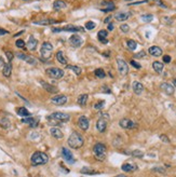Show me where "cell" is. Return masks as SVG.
Returning a JSON list of instances; mask_svg holds the SVG:
<instances>
[{
  "instance_id": "obj_1",
  "label": "cell",
  "mask_w": 176,
  "mask_h": 177,
  "mask_svg": "<svg viewBox=\"0 0 176 177\" xmlns=\"http://www.w3.org/2000/svg\"><path fill=\"white\" fill-rule=\"evenodd\" d=\"M67 142H68L69 147H71L73 149H79V148L83 146L84 140L80 134H78L77 132H73L70 134Z\"/></svg>"
},
{
  "instance_id": "obj_2",
  "label": "cell",
  "mask_w": 176,
  "mask_h": 177,
  "mask_svg": "<svg viewBox=\"0 0 176 177\" xmlns=\"http://www.w3.org/2000/svg\"><path fill=\"white\" fill-rule=\"evenodd\" d=\"M30 161H31V164L34 166L43 165V164L48 163V161H49V157H48V155L44 153V152L36 151V152H34V155H31Z\"/></svg>"
},
{
  "instance_id": "obj_3",
  "label": "cell",
  "mask_w": 176,
  "mask_h": 177,
  "mask_svg": "<svg viewBox=\"0 0 176 177\" xmlns=\"http://www.w3.org/2000/svg\"><path fill=\"white\" fill-rule=\"evenodd\" d=\"M93 153L95 155V158L100 161H103L104 159L106 158V147L104 144L97 143L93 147Z\"/></svg>"
},
{
  "instance_id": "obj_4",
  "label": "cell",
  "mask_w": 176,
  "mask_h": 177,
  "mask_svg": "<svg viewBox=\"0 0 176 177\" xmlns=\"http://www.w3.org/2000/svg\"><path fill=\"white\" fill-rule=\"evenodd\" d=\"M109 120V115L108 113H100V118L96 122V128L100 133H104L107 128V122Z\"/></svg>"
},
{
  "instance_id": "obj_5",
  "label": "cell",
  "mask_w": 176,
  "mask_h": 177,
  "mask_svg": "<svg viewBox=\"0 0 176 177\" xmlns=\"http://www.w3.org/2000/svg\"><path fill=\"white\" fill-rule=\"evenodd\" d=\"M46 75L49 76L50 78L52 79H61L62 77L64 76V70L61 69V68H58V67H51V68H48L46 70Z\"/></svg>"
},
{
  "instance_id": "obj_6",
  "label": "cell",
  "mask_w": 176,
  "mask_h": 177,
  "mask_svg": "<svg viewBox=\"0 0 176 177\" xmlns=\"http://www.w3.org/2000/svg\"><path fill=\"white\" fill-rule=\"evenodd\" d=\"M84 28L80 26H73V25H67L62 28H52L53 33H61V31H70V33H78V31H83Z\"/></svg>"
},
{
  "instance_id": "obj_7",
  "label": "cell",
  "mask_w": 176,
  "mask_h": 177,
  "mask_svg": "<svg viewBox=\"0 0 176 177\" xmlns=\"http://www.w3.org/2000/svg\"><path fill=\"white\" fill-rule=\"evenodd\" d=\"M117 65H118V70L120 75L125 76L129 72V66L126 64V62L122 58H117Z\"/></svg>"
},
{
  "instance_id": "obj_8",
  "label": "cell",
  "mask_w": 176,
  "mask_h": 177,
  "mask_svg": "<svg viewBox=\"0 0 176 177\" xmlns=\"http://www.w3.org/2000/svg\"><path fill=\"white\" fill-rule=\"evenodd\" d=\"M16 56L19 57V60H25L27 64H29V65H36L38 63V60H36L35 57L30 56V55H27L25 53H16Z\"/></svg>"
},
{
  "instance_id": "obj_9",
  "label": "cell",
  "mask_w": 176,
  "mask_h": 177,
  "mask_svg": "<svg viewBox=\"0 0 176 177\" xmlns=\"http://www.w3.org/2000/svg\"><path fill=\"white\" fill-rule=\"evenodd\" d=\"M119 124H120L121 128H125V130H132V128H136V123L133 122L132 120H130V119H126V118H124L122 120H120Z\"/></svg>"
},
{
  "instance_id": "obj_10",
  "label": "cell",
  "mask_w": 176,
  "mask_h": 177,
  "mask_svg": "<svg viewBox=\"0 0 176 177\" xmlns=\"http://www.w3.org/2000/svg\"><path fill=\"white\" fill-rule=\"evenodd\" d=\"M69 43L73 45V48H80L82 43H83V40L80 36L78 35H73L71 37L69 38Z\"/></svg>"
},
{
  "instance_id": "obj_11",
  "label": "cell",
  "mask_w": 176,
  "mask_h": 177,
  "mask_svg": "<svg viewBox=\"0 0 176 177\" xmlns=\"http://www.w3.org/2000/svg\"><path fill=\"white\" fill-rule=\"evenodd\" d=\"M62 155H63V158H64V160H65L66 162L68 163H75V158H73V153L70 152V150L69 149H66L65 147L62 148Z\"/></svg>"
},
{
  "instance_id": "obj_12",
  "label": "cell",
  "mask_w": 176,
  "mask_h": 177,
  "mask_svg": "<svg viewBox=\"0 0 176 177\" xmlns=\"http://www.w3.org/2000/svg\"><path fill=\"white\" fill-rule=\"evenodd\" d=\"M51 116L53 118H55V119L58 121H60V122H67V121H69V119H70V116L64 112H54L52 113Z\"/></svg>"
},
{
  "instance_id": "obj_13",
  "label": "cell",
  "mask_w": 176,
  "mask_h": 177,
  "mask_svg": "<svg viewBox=\"0 0 176 177\" xmlns=\"http://www.w3.org/2000/svg\"><path fill=\"white\" fill-rule=\"evenodd\" d=\"M52 103L55 104V105H58V106H62V105H65L67 103V97L65 95H55L54 97H52Z\"/></svg>"
},
{
  "instance_id": "obj_14",
  "label": "cell",
  "mask_w": 176,
  "mask_h": 177,
  "mask_svg": "<svg viewBox=\"0 0 176 177\" xmlns=\"http://www.w3.org/2000/svg\"><path fill=\"white\" fill-rule=\"evenodd\" d=\"M160 89L164 92L165 94H168V95H173V94H174V87H173L172 84H170V83H168V82L161 83Z\"/></svg>"
},
{
  "instance_id": "obj_15",
  "label": "cell",
  "mask_w": 176,
  "mask_h": 177,
  "mask_svg": "<svg viewBox=\"0 0 176 177\" xmlns=\"http://www.w3.org/2000/svg\"><path fill=\"white\" fill-rule=\"evenodd\" d=\"M78 125L82 131H87L89 128V120L85 116H81L78 119Z\"/></svg>"
},
{
  "instance_id": "obj_16",
  "label": "cell",
  "mask_w": 176,
  "mask_h": 177,
  "mask_svg": "<svg viewBox=\"0 0 176 177\" xmlns=\"http://www.w3.org/2000/svg\"><path fill=\"white\" fill-rule=\"evenodd\" d=\"M58 21L52 19H40V21H35V25H42V26H46V25H52V24H56Z\"/></svg>"
},
{
  "instance_id": "obj_17",
  "label": "cell",
  "mask_w": 176,
  "mask_h": 177,
  "mask_svg": "<svg viewBox=\"0 0 176 177\" xmlns=\"http://www.w3.org/2000/svg\"><path fill=\"white\" fill-rule=\"evenodd\" d=\"M27 49L30 50V51H35V50L37 49V45H38V40L37 39H35L33 36L29 37L28 39V42H27Z\"/></svg>"
},
{
  "instance_id": "obj_18",
  "label": "cell",
  "mask_w": 176,
  "mask_h": 177,
  "mask_svg": "<svg viewBox=\"0 0 176 177\" xmlns=\"http://www.w3.org/2000/svg\"><path fill=\"white\" fill-rule=\"evenodd\" d=\"M132 89H133V92H134L135 94H142L143 91H144V85H143L141 82H138V81H135V82H133V84H132Z\"/></svg>"
},
{
  "instance_id": "obj_19",
  "label": "cell",
  "mask_w": 176,
  "mask_h": 177,
  "mask_svg": "<svg viewBox=\"0 0 176 177\" xmlns=\"http://www.w3.org/2000/svg\"><path fill=\"white\" fill-rule=\"evenodd\" d=\"M131 16L130 12H118L117 14L115 15V19L119 22H123V21H126Z\"/></svg>"
},
{
  "instance_id": "obj_20",
  "label": "cell",
  "mask_w": 176,
  "mask_h": 177,
  "mask_svg": "<svg viewBox=\"0 0 176 177\" xmlns=\"http://www.w3.org/2000/svg\"><path fill=\"white\" fill-rule=\"evenodd\" d=\"M22 122H23V123H26V124H29L31 128H36V126L38 125V120L31 117L23 118V119H22Z\"/></svg>"
},
{
  "instance_id": "obj_21",
  "label": "cell",
  "mask_w": 176,
  "mask_h": 177,
  "mask_svg": "<svg viewBox=\"0 0 176 177\" xmlns=\"http://www.w3.org/2000/svg\"><path fill=\"white\" fill-rule=\"evenodd\" d=\"M41 85L44 87L46 91H48L49 93H53V94H55V93H58V87L52 85V84H49V83H46V82H43V81H41Z\"/></svg>"
},
{
  "instance_id": "obj_22",
  "label": "cell",
  "mask_w": 176,
  "mask_h": 177,
  "mask_svg": "<svg viewBox=\"0 0 176 177\" xmlns=\"http://www.w3.org/2000/svg\"><path fill=\"white\" fill-rule=\"evenodd\" d=\"M148 52H149L150 55L158 57V56H161V54H162V50H161V48H159V47L153 45V47H150L149 50H148Z\"/></svg>"
},
{
  "instance_id": "obj_23",
  "label": "cell",
  "mask_w": 176,
  "mask_h": 177,
  "mask_svg": "<svg viewBox=\"0 0 176 177\" xmlns=\"http://www.w3.org/2000/svg\"><path fill=\"white\" fill-rule=\"evenodd\" d=\"M11 72H12V64L11 62H8V63H6L2 68V74H3L4 77H10L11 76Z\"/></svg>"
},
{
  "instance_id": "obj_24",
  "label": "cell",
  "mask_w": 176,
  "mask_h": 177,
  "mask_svg": "<svg viewBox=\"0 0 176 177\" xmlns=\"http://www.w3.org/2000/svg\"><path fill=\"white\" fill-rule=\"evenodd\" d=\"M103 6H105V8L102 9V11L103 12H110L112 10H115V4L112 1H103L102 2Z\"/></svg>"
},
{
  "instance_id": "obj_25",
  "label": "cell",
  "mask_w": 176,
  "mask_h": 177,
  "mask_svg": "<svg viewBox=\"0 0 176 177\" xmlns=\"http://www.w3.org/2000/svg\"><path fill=\"white\" fill-rule=\"evenodd\" d=\"M50 133L54 138H58V140H61V138H63V136H64L63 135V132L58 128H51Z\"/></svg>"
},
{
  "instance_id": "obj_26",
  "label": "cell",
  "mask_w": 176,
  "mask_h": 177,
  "mask_svg": "<svg viewBox=\"0 0 176 177\" xmlns=\"http://www.w3.org/2000/svg\"><path fill=\"white\" fill-rule=\"evenodd\" d=\"M97 36H98V40H100V42H103V43H107L108 40H107V37H108V33L107 30H100L98 31V34H97Z\"/></svg>"
},
{
  "instance_id": "obj_27",
  "label": "cell",
  "mask_w": 176,
  "mask_h": 177,
  "mask_svg": "<svg viewBox=\"0 0 176 177\" xmlns=\"http://www.w3.org/2000/svg\"><path fill=\"white\" fill-rule=\"evenodd\" d=\"M16 112H17L19 116H21V117L23 118H27L31 116V113L29 112L25 107H19V108H17V109H16Z\"/></svg>"
},
{
  "instance_id": "obj_28",
  "label": "cell",
  "mask_w": 176,
  "mask_h": 177,
  "mask_svg": "<svg viewBox=\"0 0 176 177\" xmlns=\"http://www.w3.org/2000/svg\"><path fill=\"white\" fill-rule=\"evenodd\" d=\"M56 60H58V63L62 65L67 64V60H66V57H65V55H64L63 51H58V52L56 53Z\"/></svg>"
},
{
  "instance_id": "obj_29",
  "label": "cell",
  "mask_w": 176,
  "mask_h": 177,
  "mask_svg": "<svg viewBox=\"0 0 176 177\" xmlns=\"http://www.w3.org/2000/svg\"><path fill=\"white\" fill-rule=\"evenodd\" d=\"M53 8L54 10H62L66 8V3L63 0H55L53 2Z\"/></svg>"
},
{
  "instance_id": "obj_30",
  "label": "cell",
  "mask_w": 176,
  "mask_h": 177,
  "mask_svg": "<svg viewBox=\"0 0 176 177\" xmlns=\"http://www.w3.org/2000/svg\"><path fill=\"white\" fill-rule=\"evenodd\" d=\"M122 170L124 172H133V171L137 170V166L135 164H131V163H124L122 165Z\"/></svg>"
},
{
  "instance_id": "obj_31",
  "label": "cell",
  "mask_w": 176,
  "mask_h": 177,
  "mask_svg": "<svg viewBox=\"0 0 176 177\" xmlns=\"http://www.w3.org/2000/svg\"><path fill=\"white\" fill-rule=\"evenodd\" d=\"M152 68L155 69V71H157L158 74H160L162 70H163V63H161V62H153L152 63Z\"/></svg>"
},
{
  "instance_id": "obj_32",
  "label": "cell",
  "mask_w": 176,
  "mask_h": 177,
  "mask_svg": "<svg viewBox=\"0 0 176 177\" xmlns=\"http://www.w3.org/2000/svg\"><path fill=\"white\" fill-rule=\"evenodd\" d=\"M80 172L82 174H84V175H97V174H98L97 171L91 170V169L88 167V166H85V167H83V169H81Z\"/></svg>"
},
{
  "instance_id": "obj_33",
  "label": "cell",
  "mask_w": 176,
  "mask_h": 177,
  "mask_svg": "<svg viewBox=\"0 0 176 177\" xmlns=\"http://www.w3.org/2000/svg\"><path fill=\"white\" fill-rule=\"evenodd\" d=\"M88 94H81L79 97H78V104L80 106H85V104H87V102H88Z\"/></svg>"
},
{
  "instance_id": "obj_34",
  "label": "cell",
  "mask_w": 176,
  "mask_h": 177,
  "mask_svg": "<svg viewBox=\"0 0 176 177\" xmlns=\"http://www.w3.org/2000/svg\"><path fill=\"white\" fill-rule=\"evenodd\" d=\"M66 68L67 69H70V70H73L77 76L81 75V72H82V69L80 67H78V66H73V65H66Z\"/></svg>"
},
{
  "instance_id": "obj_35",
  "label": "cell",
  "mask_w": 176,
  "mask_h": 177,
  "mask_svg": "<svg viewBox=\"0 0 176 177\" xmlns=\"http://www.w3.org/2000/svg\"><path fill=\"white\" fill-rule=\"evenodd\" d=\"M40 54H41V57L43 60H49L51 57V51H48V50L41 49L40 50Z\"/></svg>"
},
{
  "instance_id": "obj_36",
  "label": "cell",
  "mask_w": 176,
  "mask_h": 177,
  "mask_svg": "<svg viewBox=\"0 0 176 177\" xmlns=\"http://www.w3.org/2000/svg\"><path fill=\"white\" fill-rule=\"evenodd\" d=\"M94 74H95V76L97 78H100V79H103V78L106 77V74H105L104 69H102V68H97V69H95Z\"/></svg>"
},
{
  "instance_id": "obj_37",
  "label": "cell",
  "mask_w": 176,
  "mask_h": 177,
  "mask_svg": "<svg viewBox=\"0 0 176 177\" xmlns=\"http://www.w3.org/2000/svg\"><path fill=\"white\" fill-rule=\"evenodd\" d=\"M141 19H142L144 23H150L153 19V15L152 14H143L141 16Z\"/></svg>"
},
{
  "instance_id": "obj_38",
  "label": "cell",
  "mask_w": 176,
  "mask_h": 177,
  "mask_svg": "<svg viewBox=\"0 0 176 177\" xmlns=\"http://www.w3.org/2000/svg\"><path fill=\"white\" fill-rule=\"evenodd\" d=\"M10 120H9L8 118H2V119H0V125L2 126L3 128H8L10 126Z\"/></svg>"
},
{
  "instance_id": "obj_39",
  "label": "cell",
  "mask_w": 176,
  "mask_h": 177,
  "mask_svg": "<svg viewBox=\"0 0 176 177\" xmlns=\"http://www.w3.org/2000/svg\"><path fill=\"white\" fill-rule=\"evenodd\" d=\"M46 120H48V122H49V124H50V125H58V124H60V123H61L60 121H58L55 118L52 117L51 115L46 117Z\"/></svg>"
},
{
  "instance_id": "obj_40",
  "label": "cell",
  "mask_w": 176,
  "mask_h": 177,
  "mask_svg": "<svg viewBox=\"0 0 176 177\" xmlns=\"http://www.w3.org/2000/svg\"><path fill=\"white\" fill-rule=\"evenodd\" d=\"M126 45H127V48H129L131 51H134V50L137 48V43H136L134 40H127Z\"/></svg>"
},
{
  "instance_id": "obj_41",
  "label": "cell",
  "mask_w": 176,
  "mask_h": 177,
  "mask_svg": "<svg viewBox=\"0 0 176 177\" xmlns=\"http://www.w3.org/2000/svg\"><path fill=\"white\" fill-rule=\"evenodd\" d=\"M41 49L48 50V51H51V52H52V51H53V45L51 44L50 42L46 41V42H43V43H42Z\"/></svg>"
},
{
  "instance_id": "obj_42",
  "label": "cell",
  "mask_w": 176,
  "mask_h": 177,
  "mask_svg": "<svg viewBox=\"0 0 176 177\" xmlns=\"http://www.w3.org/2000/svg\"><path fill=\"white\" fill-rule=\"evenodd\" d=\"M96 24L94 22H92V21H89V22L85 23V26H84V28H87L88 30H93L94 28H95Z\"/></svg>"
},
{
  "instance_id": "obj_43",
  "label": "cell",
  "mask_w": 176,
  "mask_h": 177,
  "mask_svg": "<svg viewBox=\"0 0 176 177\" xmlns=\"http://www.w3.org/2000/svg\"><path fill=\"white\" fill-rule=\"evenodd\" d=\"M15 45L17 47V48H19V49H25L26 47H25V42L22 40V39H19V40H16V42H15Z\"/></svg>"
},
{
  "instance_id": "obj_44",
  "label": "cell",
  "mask_w": 176,
  "mask_h": 177,
  "mask_svg": "<svg viewBox=\"0 0 176 177\" xmlns=\"http://www.w3.org/2000/svg\"><path fill=\"white\" fill-rule=\"evenodd\" d=\"M104 105H105V101H100V102L96 103L95 105H94V108H95L96 110H100V109L103 108Z\"/></svg>"
},
{
  "instance_id": "obj_45",
  "label": "cell",
  "mask_w": 176,
  "mask_h": 177,
  "mask_svg": "<svg viewBox=\"0 0 176 177\" xmlns=\"http://www.w3.org/2000/svg\"><path fill=\"white\" fill-rule=\"evenodd\" d=\"M131 155H133V157H136V158H142L143 155H144V153L139 150H135L133 151V152H131Z\"/></svg>"
},
{
  "instance_id": "obj_46",
  "label": "cell",
  "mask_w": 176,
  "mask_h": 177,
  "mask_svg": "<svg viewBox=\"0 0 176 177\" xmlns=\"http://www.w3.org/2000/svg\"><path fill=\"white\" fill-rule=\"evenodd\" d=\"M120 29H121V31H123V33H129L130 26H129L127 24H122V25L120 26Z\"/></svg>"
},
{
  "instance_id": "obj_47",
  "label": "cell",
  "mask_w": 176,
  "mask_h": 177,
  "mask_svg": "<svg viewBox=\"0 0 176 177\" xmlns=\"http://www.w3.org/2000/svg\"><path fill=\"white\" fill-rule=\"evenodd\" d=\"M153 1H155V3L157 4V6H159V7L164 8V9H166V8H168L164 3H163V1H162V0H153Z\"/></svg>"
},
{
  "instance_id": "obj_48",
  "label": "cell",
  "mask_w": 176,
  "mask_h": 177,
  "mask_svg": "<svg viewBox=\"0 0 176 177\" xmlns=\"http://www.w3.org/2000/svg\"><path fill=\"white\" fill-rule=\"evenodd\" d=\"M145 55H146L145 51H141V52H138L137 54H135L134 57L135 58H143V57H145Z\"/></svg>"
},
{
  "instance_id": "obj_49",
  "label": "cell",
  "mask_w": 176,
  "mask_h": 177,
  "mask_svg": "<svg viewBox=\"0 0 176 177\" xmlns=\"http://www.w3.org/2000/svg\"><path fill=\"white\" fill-rule=\"evenodd\" d=\"M130 63H131V65H132V66H133V67H135V68H136V69H139V68L142 67V66H141V65L138 64L137 62H135L134 60H131V62H130Z\"/></svg>"
},
{
  "instance_id": "obj_50",
  "label": "cell",
  "mask_w": 176,
  "mask_h": 177,
  "mask_svg": "<svg viewBox=\"0 0 176 177\" xmlns=\"http://www.w3.org/2000/svg\"><path fill=\"white\" fill-rule=\"evenodd\" d=\"M6 55H7V57H8V60L9 62H11L12 58H13V53L11 52V51H6Z\"/></svg>"
},
{
  "instance_id": "obj_51",
  "label": "cell",
  "mask_w": 176,
  "mask_h": 177,
  "mask_svg": "<svg viewBox=\"0 0 176 177\" xmlns=\"http://www.w3.org/2000/svg\"><path fill=\"white\" fill-rule=\"evenodd\" d=\"M160 140H162L163 143H166V144L170 143V140H168V137L166 135H160Z\"/></svg>"
},
{
  "instance_id": "obj_52",
  "label": "cell",
  "mask_w": 176,
  "mask_h": 177,
  "mask_svg": "<svg viewBox=\"0 0 176 177\" xmlns=\"http://www.w3.org/2000/svg\"><path fill=\"white\" fill-rule=\"evenodd\" d=\"M148 2V0H142V1H138V2H131L129 3V6H135V4H143V3H146Z\"/></svg>"
},
{
  "instance_id": "obj_53",
  "label": "cell",
  "mask_w": 176,
  "mask_h": 177,
  "mask_svg": "<svg viewBox=\"0 0 176 177\" xmlns=\"http://www.w3.org/2000/svg\"><path fill=\"white\" fill-rule=\"evenodd\" d=\"M171 62V56H168V55H164L163 56V63H170Z\"/></svg>"
},
{
  "instance_id": "obj_54",
  "label": "cell",
  "mask_w": 176,
  "mask_h": 177,
  "mask_svg": "<svg viewBox=\"0 0 176 177\" xmlns=\"http://www.w3.org/2000/svg\"><path fill=\"white\" fill-rule=\"evenodd\" d=\"M9 31L8 30L3 29V28H0V36H3V35H8Z\"/></svg>"
},
{
  "instance_id": "obj_55",
  "label": "cell",
  "mask_w": 176,
  "mask_h": 177,
  "mask_svg": "<svg viewBox=\"0 0 176 177\" xmlns=\"http://www.w3.org/2000/svg\"><path fill=\"white\" fill-rule=\"evenodd\" d=\"M4 64H6V63H4V62H3V60H2V57L0 56V69H2V68H3Z\"/></svg>"
},
{
  "instance_id": "obj_56",
  "label": "cell",
  "mask_w": 176,
  "mask_h": 177,
  "mask_svg": "<svg viewBox=\"0 0 176 177\" xmlns=\"http://www.w3.org/2000/svg\"><path fill=\"white\" fill-rule=\"evenodd\" d=\"M153 171H157V172H161V173H165L164 169H160V167H156V169H153Z\"/></svg>"
},
{
  "instance_id": "obj_57",
  "label": "cell",
  "mask_w": 176,
  "mask_h": 177,
  "mask_svg": "<svg viewBox=\"0 0 176 177\" xmlns=\"http://www.w3.org/2000/svg\"><path fill=\"white\" fill-rule=\"evenodd\" d=\"M114 24H112V23H109V24H108V30H114Z\"/></svg>"
},
{
  "instance_id": "obj_58",
  "label": "cell",
  "mask_w": 176,
  "mask_h": 177,
  "mask_svg": "<svg viewBox=\"0 0 176 177\" xmlns=\"http://www.w3.org/2000/svg\"><path fill=\"white\" fill-rule=\"evenodd\" d=\"M110 19H111V16H108V17H106V19H105V21H104V22L106 23V24H109V23H110Z\"/></svg>"
},
{
  "instance_id": "obj_59",
  "label": "cell",
  "mask_w": 176,
  "mask_h": 177,
  "mask_svg": "<svg viewBox=\"0 0 176 177\" xmlns=\"http://www.w3.org/2000/svg\"><path fill=\"white\" fill-rule=\"evenodd\" d=\"M102 91H103V92H106V93H110V90H108V87H104Z\"/></svg>"
},
{
  "instance_id": "obj_60",
  "label": "cell",
  "mask_w": 176,
  "mask_h": 177,
  "mask_svg": "<svg viewBox=\"0 0 176 177\" xmlns=\"http://www.w3.org/2000/svg\"><path fill=\"white\" fill-rule=\"evenodd\" d=\"M173 85H174V87L176 89V78L175 79H173Z\"/></svg>"
},
{
  "instance_id": "obj_61",
  "label": "cell",
  "mask_w": 176,
  "mask_h": 177,
  "mask_svg": "<svg viewBox=\"0 0 176 177\" xmlns=\"http://www.w3.org/2000/svg\"><path fill=\"white\" fill-rule=\"evenodd\" d=\"M115 177H126L125 175H117V176H115Z\"/></svg>"
},
{
  "instance_id": "obj_62",
  "label": "cell",
  "mask_w": 176,
  "mask_h": 177,
  "mask_svg": "<svg viewBox=\"0 0 176 177\" xmlns=\"http://www.w3.org/2000/svg\"><path fill=\"white\" fill-rule=\"evenodd\" d=\"M124 1H132V0H124Z\"/></svg>"
}]
</instances>
